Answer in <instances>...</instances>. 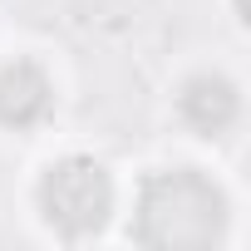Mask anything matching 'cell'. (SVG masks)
<instances>
[{
  "mask_svg": "<svg viewBox=\"0 0 251 251\" xmlns=\"http://www.w3.org/2000/svg\"><path fill=\"white\" fill-rule=\"evenodd\" d=\"M226 231V197L197 168L153 173L138 187L133 241L143 246H212Z\"/></svg>",
  "mask_w": 251,
  "mask_h": 251,
  "instance_id": "1",
  "label": "cell"
},
{
  "mask_svg": "<svg viewBox=\"0 0 251 251\" xmlns=\"http://www.w3.org/2000/svg\"><path fill=\"white\" fill-rule=\"evenodd\" d=\"M40 212L69 241L94 236L113 212V182L94 158H64L40 177Z\"/></svg>",
  "mask_w": 251,
  "mask_h": 251,
  "instance_id": "2",
  "label": "cell"
},
{
  "mask_svg": "<svg viewBox=\"0 0 251 251\" xmlns=\"http://www.w3.org/2000/svg\"><path fill=\"white\" fill-rule=\"evenodd\" d=\"M54 108V84L35 59H15L0 69V123L5 128H35Z\"/></svg>",
  "mask_w": 251,
  "mask_h": 251,
  "instance_id": "3",
  "label": "cell"
},
{
  "mask_svg": "<svg viewBox=\"0 0 251 251\" xmlns=\"http://www.w3.org/2000/svg\"><path fill=\"white\" fill-rule=\"evenodd\" d=\"M177 113H182L187 128H197L202 138H217V133H226L231 123H236L241 94L222 74H192L182 84V94H177Z\"/></svg>",
  "mask_w": 251,
  "mask_h": 251,
  "instance_id": "4",
  "label": "cell"
}]
</instances>
